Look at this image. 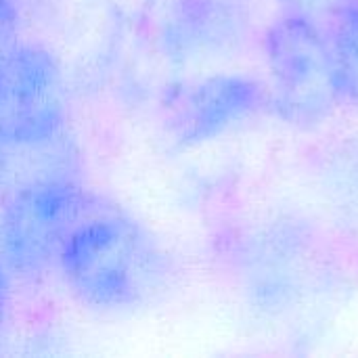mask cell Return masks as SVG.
I'll return each instance as SVG.
<instances>
[{
    "label": "cell",
    "instance_id": "obj_1",
    "mask_svg": "<svg viewBox=\"0 0 358 358\" xmlns=\"http://www.w3.org/2000/svg\"><path fill=\"white\" fill-rule=\"evenodd\" d=\"M57 271L82 304L117 310L155 296L170 260L143 224L99 197L63 243Z\"/></svg>",
    "mask_w": 358,
    "mask_h": 358
},
{
    "label": "cell",
    "instance_id": "obj_2",
    "mask_svg": "<svg viewBox=\"0 0 358 358\" xmlns=\"http://www.w3.org/2000/svg\"><path fill=\"white\" fill-rule=\"evenodd\" d=\"M268 103L292 126H317L340 99L331 40L302 13H287L264 36Z\"/></svg>",
    "mask_w": 358,
    "mask_h": 358
},
{
    "label": "cell",
    "instance_id": "obj_3",
    "mask_svg": "<svg viewBox=\"0 0 358 358\" xmlns=\"http://www.w3.org/2000/svg\"><path fill=\"white\" fill-rule=\"evenodd\" d=\"M0 0V143L42 145L65 122L63 76L48 50L21 38Z\"/></svg>",
    "mask_w": 358,
    "mask_h": 358
},
{
    "label": "cell",
    "instance_id": "obj_4",
    "mask_svg": "<svg viewBox=\"0 0 358 358\" xmlns=\"http://www.w3.org/2000/svg\"><path fill=\"white\" fill-rule=\"evenodd\" d=\"M96 199L94 193L63 178L21 187L0 216L2 266L25 279L57 268L63 243Z\"/></svg>",
    "mask_w": 358,
    "mask_h": 358
},
{
    "label": "cell",
    "instance_id": "obj_5",
    "mask_svg": "<svg viewBox=\"0 0 358 358\" xmlns=\"http://www.w3.org/2000/svg\"><path fill=\"white\" fill-rule=\"evenodd\" d=\"M268 103V90L250 76L220 73L170 90L168 128L182 145L206 143L250 120Z\"/></svg>",
    "mask_w": 358,
    "mask_h": 358
},
{
    "label": "cell",
    "instance_id": "obj_6",
    "mask_svg": "<svg viewBox=\"0 0 358 358\" xmlns=\"http://www.w3.org/2000/svg\"><path fill=\"white\" fill-rule=\"evenodd\" d=\"M172 27V42L180 52L216 55L245 38L248 15L235 0H182Z\"/></svg>",
    "mask_w": 358,
    "mask_h": 358
},
{
    "label": "cell",
    "instance_id": "obj_7",
    "mask_svg": "<svg viewBox=\"0 0 358 358\" xmlns=\"http://www.w3.org/2000/svg\"><path fill=\"white\" fill-rule=\"evenodd\" d=\"M331 52L340 99L358 103V2H348L340 13L331 36Z\"/></svg>",
    "mask_w": 358,
    "mask_h": 358
},
{
    "label": "cell",
    "instance_id": "obj_8",
    "mask_svg": "<svg viewBox=\"0 0 358 358\" xmlns=\"http://www.w3.org/2000/svg\"><path fill=\"white\" fill-rule=\"evenodd\" d=\"M6 268L0 262V338H2V329H4V321H6V308H8V279H6Z\"/></svg>",
    "mask_w": 358,
    "mask_h": 358
},
{
    "label": "cell",
    "instance_id": "obj_9",
    "mask_svg": "<svg viewBox=\"0 0 358 358\" xmlns=\"http://www.w3.org/2000/svg\"><path fill=\"white\" fill-rule=\"evenodd\" d=\"M0 170H2V143H0Z\"/></svg>",
    "mask_w": 358,
    "mask_h": 358
},
{
    "label": "cell",
    "instance_id": "obj_10",
    "mask_svg": "<svg viewBox=\"0 0 358 358\" xmlns=\"http://www.w3.org/2000/svg\"><path fill=\"white\" fill-rule=\"evenodd\" d=\"M348 2H358V0H348Z\"/></svg>",
    "mask_w": 358,
    "mask_h": 358
},
{
    "label": "cell",
    "instance_id": "obj_11",
    "mask_svg": "<svg viewBox=\"0 0 358 358\" xmlns=\"http://www.w3.org/2000/svg\"><path fill=\"white\" fill-rule=\"evenodd\" d=\"M292 2H300V0H292Z\"/></svg>",
    "mask_w": 358,
    "mask_h": 358
}]
</instances>
